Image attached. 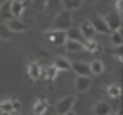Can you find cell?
Segmentation results:
<instances>
[{"instance_id":"obj_1","label":"cell","mask_w":123,"mask_h":115,"mask_svg":"<svg viewBox=\"0 0 123 115\" xmlns=\"http://www.w3.org/2000/svg\"><path fill=\"white\" fill-rule=\"evenodd\" d=\"M72 25H74V15H72V12H68V10L57 12L55 19H53V29L66 30V29H70Z\"/></svg>"},{"instance_id":"obj_2","label":"cell","mask_w":123,"mask_h":115,"mask_svg":"<svg viewBox=\"0 0 123 115\" xmlns=\"http://www.w3.org/2000/svg\"><path fill=\"white\" fill-rule=\"evenodd\" d=\"M74 104H76V96H64V98H61V100L57 102L55 111L59 115H66L74 109Z\"/></svg>"},{"instance_id":"obj_3","label":"cell","mask_w":123,"mask_h":115,"mask_svg":"<svg viewBox=\"0 0 123 115\" xmlns=\"http://www.w3.org/2000/svg\"><path fill=\"white\" fill-rule=\"evenodd\" d=\"M6 25H8V29L12 30V32H25V30H29L32 27V21L27 23V21H23L21 17H12Z\"/></svg>"},{"instance_id":"obj_4","label":"cell","mask_w":123,"mask_h":115,"mask_svg":"<svg viewBox=\"0 0 123 115\" xmlns=\"http://www.w3.org/2000/svg\"><path fill=\"white\" fill-rule=\"evenodd\" d=\"M46 38L49 43H53V45H62L64 40H66V34H64V30H57V29H51L46 32Z\"/></svg>"},{"instance_id":"obj_5","label":"cell","mask_w":123,"mask_h":115,"mask_svg":"<svg viewBox=\"0 0 123 115\" xmlns=\"http://www.w3.org/2000/svg\"><path fill=\"white\" fill-rule=\"evenodd\" d=\"M104 21H106V25H108V29H110V30H119V29H121V25H123L121 13H117V12L108 13L106 17H104Z\"/></svg>"},{"instance_id":"obj_6","label":"cell","mask_w":123,"mask_h":115,"mask_svg":"<svg viewBox=\"0 0 123 115\" xmlns=\"http://www.w3.org/2000/svg\"><path fill=\"white\" fill-rule=\"evenodd\" d=\"M91 25H93V29H95V32H98V34H110V32H112V30L108 29L104 17H95L91 21Z\"/></svg>"},{"instance_id":"obj_7","label":"cell","mask_w":123,"mask_h":115,"mask_svg":"<svg viewBox=\"0 0 123 115\" xmlns=\"http://www.w3.org/2000/svg\"><path fill=\"white\" fill-rule=\"evenodd\" d=\"M76 89L80 92H87L91 89V77L89 75H78L76 77Z\"/></svg>"},{"instance_id":"obj_8","label":"cell","mask_w":123,"mask_h":115,"mask_svg":"<svg viewBox=\"0 0 123 115\" xmlns=\"http://www.w3.org/2000/svg\"><path fill=\"white\" fill-rule=\"evenodd\" d=\"M25 8H27V4L23 0H10V10H12L13 17H21L23 12H25Z\"/></svg>"},{"instance_id":"obj_9","label":"cell","mask_w":123,"mask_h":115,"mask_svg":"<svg viewBox=\"0 0 123 115\" xmlns=\"http://www.w3.org/2000/svg\"><path fill=\"white\" fill-rule=\"evenodd\" d=\"M27 74H29V77L31 79H40L42 77V66H40V62H29V66H27Z\"/></svg>"},{"instance_id":"obj_10","label":"cell","mask_w":123,"mask_h":115,"mask_svg":"<svg viewBox=\"0 0 123 115\" xmlns=\"http://www.w3.org/2000/svg\"><path fill=\"white\" fill-rule=\"evenodd\" d=\"M70 70H74L78 75H91V70H89V64L87 62H72L70 64Z\"/></svg>"},{"instance_id":"obj_11","label":"cell","mask_w":123,"mask_h":115,"mask_svg":"<svg viewBox=\"0 0 123 115\" xmlns=\"http://www.w3.org/2000/svg\"><path fill=\"white\" fill-rule=\"evenodd\" d=\"M51 108H49V104H47L46 98H38V100L34 102V108H32V111L36 115H42V113H47Z\"/></svg>"},{"instance_id":"obj_12","label":"cell","mask_w":123,"mask_h":115,"mask_svg":"<svg viewBox=\"0 0 123 115\" xmlns=\"http://www.w3.org/2000/svg\"><path fill=\"white\" fill-rule=\"evenodd\" d=\"M78 29H80V32L83 34V38H85V40H89V38H93V36L97 34L95 29H93V25H91V21H83Z\"/></svg>"},{"instance_id":"obj_13","label":"cell","mask_w":123,"mask_h":115,"mask_svg":"<svg viewBox=\"0 0 123 115\" xmlns=\"http://www.w3.org/2000/svg\"><path fill=\"white\" fill-rule=\"evenodd\" d=\"M64 34H66V38H68V40H76V42H80V43H85V38H83V34L80 32V29L70 27V29L64 30Z\"/></svg>"},{"instance_id":"obj_14","label":"cell","mask_w":123,"mask_h":115,"mask_svg":"<svg viewBox=\"0 0 123 115\" xmlns=\"http://www.w3.org/2000/svg\"><path fill=\"white\" fill-rule=\"evenodd\" d=\"M70 64H72V62H70L66 57H57L55 62H53V66H55L59 72H68V70H70Z\"/></svg>"},{"instance_id":"obj_15","label":"cell","mask_w":123,"mask_h":115,"mask_svg":"<svg viewBox=\"0 0 123 115\" xmlns=\"http://www.w3.org/2000/svg\"><path fill=\"white\" fill-rule=\"evenodd\" d=\"M110 111H112V108H110V104H106V102H97L93 106V113L95 115H108Z\"/></svg>"},{"instance_id":"obj_16","label":"cell","mask_w":123,"mask_h":115,"mask_svg":"<svg viewBox=\"0 0 123 115\" xmlns=\"http://www.w3.org/2000/svg\"><path fill=\"white\" fill-rule=\"evenodd\" d=\"M13 15H12V10H10V0H4L0 4V19L2 21H10Z\"/></svg>"},{"instance_id":"obj_17","label":"cell","mask_w":123,"mask_h":115,"mask_svg":"<svg viewBox=\"0 0 123 115\" xmlns=\"http://www.w3.org/2000/svg\"><path fill=\"white\" fill-rule=\"evenodd\" d=\"M57 74H59V70L51 64V66H47V68H44V70H42V77H44V79H47V81L51 83V81H55Z\"/></svg>"},{"instance_id":"obj_18","label":"cell","mask_w":123,"mask_h":115,"mask_svg":"<svg viewBox=\"0 0 123 115\" xmlns=\"http://www.w3.org/2000/svg\"><path fill=\"white\" fill-rule=\"evenodd\" d=\"M106 92H108V96H112V98H119L121 96V87H119V83H110L106 87Z\"/></svg>"},{"instance_id":"obj_19","label":"cell","mask_w":123,"mask_h":115,"mask_svg":"<svg viewBox=\"0 0 123 115\" xmlns=\"http://www.w3.org/2000/svg\"><path fill=\"white\" fill-rule=\"evenodd\" d=\"M64 47H66V51H81L83 49V43H80V42H76V40H64V43H62Z\"/></svg>"},{"instance_id":"obj_20","label":"cell","mask_w":123,"mask_h":115,"mask_svg":"<svg viewBox=\"0 0 123 115\" xmlns=\"http://www.w3.org/2000/svg\"><path fill=\"white\" fill-rule=\"evenodd\" d=\"M61 2H62V8L68 10V12H74L83 4V0H61Z\"/></svg>"},{"instance_id":"obj_21","label":"cell","mask_w":123,"mask_h":115,"mask_svg":"<svg viewBox=\"0 0 123 115\" xmlns=\"http://www.w3.org/2000/svg\"><path fill=\"white\" fill-rule=\"evenodd\" d=\"M62 8V2L61 0H46V6H44V10H47V12H59Z\"/></svg>"},{"instance_id":"obj_22","label":"cell","mask_w":123,"mask_h":115,"mask_svg":"<svg viewBox=\"0 0 123 115\" xmlns=\"http://www.w3.org/2000/svg\"><path fill=\"white\" fill-rule=\"evenodd\" d=\"M110 42L114 43V45H123L121 29H119V30H112V32H110Z\"/></svg>"},{"instance_id":"obj_23","label":"cell","mask_w":123,"mask_h":115,"mask_svg":"<svg viewBox=\"0 0 123 115\" xmlns=\"http://www.w3.org/2000/svg\"><path fill=\"white\" fill-rule=\"evenodd\" d=\"M0 113H13V102H12V98L0 102Z\"/></svg>"},{"instance_id":"obj_24","label":"cell","mask_w":123,"mask_h":115,"mask_svg":"<svg viewBox=\"0 0 123 115\" xmlns=\"http://www.w3.org/2000/svg\"><path fill=\"white\" fill-rule=\"evenodd\" d=\"M89 70H91V74H102L104 72V64H102V60H93L91 64H89Z\"/></svg>"},{"instance_id":"obj_25","label":"cell","mask_w":123,"mask_h":115,"mask_svg":"<svg viewBox=\"0 0 123 115\" xmlns=\"http://www.w3.org/2000/svg\"><path fill=\"white\" fill-rule=\"evenodd\" d=\"M83 49H87L89 53H97V51L100 49V45L95 42L93 38H89V40H85V43H83Z\"/></svg>"},{"instance_id":"obj_26","label":"cell","mask_w":123,"mask_h":115,"mask_svg":"<svg viewBox=\"0 0 123 115\" xmlns=\"http://www.w3.org/2000/svg\"><path fill=\"white\" fill-rule=\"evenodd\" d=\"M0 40H4V42H8V40H12V30L8 29V25H0Z\"/></svg>"},{"instance_id":"obj_27","label":"cell","mask_w":123,"mask_h":115,"mask_svg":"<svg viewBox=\"0 0 123 115\" xmlns=\"http://www.w3.org/2000/svg\"><path fill=\"white\" fill-rule=\"evenodd\" d=\"M12 102H13V113H19V111H21V102H19V98H17V96H13V98H12Z\"/></svg>"},{"instance_id":"obj_28","label":"cell","mask_w":123,"mask_h":115,"mask_svg":"<svg viewBox=\"0 0 123 115\" xmlns=\"http://www.w3.org/2000/svg\"><path fill=\"white\" fill-rule=\"evenodd\" d=\"M31 2L36 8H40V10H44V6H46V0H31Z\"/></svg>"},{"instance_id":"obj_29","label":"cell","mask_w":123,"mask_h":115,"mask_svg":"<svg viewBox=\"0 0 123 115\" xmlns=\"http://www.w3.org/2000/svg\"><path fill=\"white\" fill-rule=\"evenodd\" d=\"M114 57L117 58V60H121V45H117V47H116V49H114Z\"/></svg>"},{"instance_id":"obj_30","label":"cell","mask_w":123,"mask_h":115,"mask_svg":"<svg viewBox=\"0 0 123 115\" xmlns=\"http://www.w3.org/2000/svg\"><path fill=\"white\" fill-rule=\"evenodd\" d=\"M116 12L123 13V0H116Z\"/></svg>"},{"instance_id":"obj_31","label":"cell","mask_w":123,"mask_h":115,"mask_svg":"<svg viewBox=\"0 0 123 115\" xmlns=\"http://www.w3.org/2000/svg\"><path fill=\"white\" fill-rule=\"evenodd\" d=\"M87 2H97V0H87Z\"/></svg>"},{"instance_id":"obj_32","label":"cell","mask_w":123,"mask_h":115,"mask_svg":"<svg viewBox=\"0 0 123 115\" xmlns=\"http://www.w3.org/2000/svg\"><path fill=\"white\" fill-rule=\"evenodd\" d=\"M0 4H2V0H0Z\"/></svg>"}]
</instances>
